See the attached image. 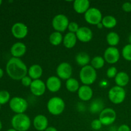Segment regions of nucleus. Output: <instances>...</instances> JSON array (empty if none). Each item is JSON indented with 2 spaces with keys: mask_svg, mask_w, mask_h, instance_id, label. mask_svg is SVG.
<instances>
[{
  "mask_svg": "<svg viewBox=\"0 0 131 131\" xmlns=\"http://www.w3.org/2000/svg\"><path fill=\"white\" fill-rule=\"evenodd\" d=\"M69 23L70 22L67 17L62 14L56 15L52 20V28L55 31L60 33H63L68 29Z\"/></svg>",
  "mask_w": 131,
  "mask_h": 131,
  "instance_id": "nucleus-7",
  "label": "nucleus"
},
{
  "mask_svg": "<svg viewBox=\"0 0 131 131\" xmlns=\"http://www.w3.org/2000/svg\"><path fill=\"white\" fill-rule=\"evenodd\" d=\"M101 23L104 28H107V29H112L115 28L117 24V20L115 17L109 15L103 17Z\"/></svg>",
  "mask_w": 131,
  "mask_h": 131,
  "instance_id": "nucleus-25",
  "label": "nucleus"
},
{
  "mask_svg": "<svg viewBox=\"0 0 131 131\" xmlns=\"http://www.w3.org/2000/svg\"><path fill=\"white\" fill-rule=\"evenodd\" d=\"M99 119L101 122L102 125H111L116 121V113L113 109L106 107L99 114Z\"/></svg>",
  "mask_w": 131,
  "mask_h": 131,
  "instance_id": "nucleus-9",
  "label": "nucleus"
},
{
  "mask_svg": "<svg viewBox=\"0 0 131 131\" xmlns=\"http://www.w3.org/2000/svg\"><path fill=\"white\" fill-rule=\"evenodd\" d=\"M2 3H3V1H1V0H0V6H1V4H2Z\"/></svg>",
  "mask_w": 131,
  "mask_h": 131,
  "instance_id": "nucleus-44",
  "label": "nucleus"
},
{
  "mask_svg": "<svg viewBox=\"0 0 131 131\" xmlns=\"http://www.w3.org/2000/svg\"><path fill=\"white\" fill-rule=\"evenodd\" d=\"M10 110L15 114L24 113L28 107V103L25 99L20 97H14L9 102Z\"/></svg>",
  "mask_w": 131,
  "mask_h": 131,
  "instance_id": "nucleus-6",
  "label": "nucleus"
},
{
  "mask_svg": "<svg viewBox=\"0 0 131 131\" xmlns=\"http://www.w3.org/2000/svg\"><path fill=\"white\" fill-rule=\"evenodd\" d=\"M122 10L125 12H131V3L130 2H125L122 5Z\"/></svg>",
  "mask_w": 131,
  "mask_h": 131,
  "instance_id": "nucleus-36",
  "label": "nucleus"
},
{
  "mask_svg": "<svg viewBox=\"0 0 131 131\" xmlns=\"http://www.w3.org/2000/svg\"><path fill=\"white\" fill-rule=\"evenodd\" d=\"M44 131H58V130L56 129V128L54 127L49 126Z\"/></svg>",
  "mask_w": 131,
  "mask_h": 131,
  "instance_id": "nucleus-38",
  "label": "nucleus"
},
{
  "mask_svg": "<svg viewBox=\"0 0 131 131\" xmlns=\"http://www.w3.org/2000/svg\"><path fill=\"white\" fill-rule=\"evenodd\" d=\"M29 88L32 94L36 97H40L43 95L47 89L46 83L41 79L33 80Z\"/></svg>",
  "mask_w": 131,
  "mask_h": 131,
  "instance_id": "nucleus-13",
  "label": "nucleus"
},
{
  "mask_svg": "<svg viewBox=\"0 0 131 131\" xmlns=\"http://www.w3.org/2000/svg\"><path fill=\"white\" fill-rule=\"evenodd\" d=\"M56 72L57 76L60 79L67 81L70 79L72 75V67L69 63L62 62L57 67Z\"/></svg>",
  "mask_w": 131,
  "mask_h": 131,
  "instance_id": "nucleus-10",
  "label": "nucleus"
},
{
  "mask_svg": "<svg viewBox=\"0 0 131 131\" xmlns=\"http://www.w3.org/2000/svg\"><path fill=\"white\" fill-rule=\"evenodd\" d=\"M97 27L99 28V29H102V28H104V26H103V25H102V23H99V24L97 25Z\"/></svg>",
  "mask_w": 131,
  "mask_h": 131,
  "instance_id": "nucleus-40",
  "label": "nucleus"
},
{
  "mask_svg": "<svg viewBox=\"0 0 131 131\" xmlns=\"http://www.w3.org/2000/svg\"><path fill=\"white\" fill-rule=\"evenodd\" d=\"M122 54L125 60L129 61H131V44L128 43L123 47Z\"/></svg>",
  "mask_w": 131,
  "mask_h": 131,
  "instance_id": "nucleus-31",
  "label": "nucleus"
},
{
  "mask_svg": "<svg viewBox=\"0 0 131 131\" xmlns=\"http://www.w3.org/2000/svg\"><path fill=\"white\" fill-rule=\"evenodd\" d=\"M120 38L117 33L114 31H111L106 36V42L110 47H115L119 43Z\"/></svg>",
  "mask_w": 131,
  "mask_h": 131,
  "instance_id": "nucleus-27",
  "label": "nucleus"
},
{
  "mask_svg": "<svg viewBox=\"0 0 131 131\" xmlns=\"http://www.w3.org/2000/svg\"><path fill=\"white\" fill-rule=\"evenodd\" d=\"M65 86L67 90L71 93H75L78 92V90L80 88L79 83L76 79L73 78H70L67 79L65 83Z\"/></svg>",
  "mask_w": 131,
  "mask_h": 131,
  "instance_id": "nucleus-26",
  "label": "nucleus"
},
{
  "mask_svg": "<svg viewBox=\"0 0 131 131\" xmlns=\"http://www.w3.org/2000/svg\"><path fill=\"white\" fill-rule=\"evenodd\" d=\"M26 46L24 43L17 42L14 43L10 48V53L14 58H20L26 52Z\"/></svg>",
  "mask_w": 131,
  "mask_h": 131,
  "instance_id": "nucleus-17",
  "label": "nucleus"
},
{
  "mask_svg": "<svg viewBox=\"0 0 131 131\" xmlns=\"http://www.w3.org/2000/svg\"><path fill=\"white\" fill-rule=\"evenodd\" d=\"M47 109L51 115L58 116L65 110V102L61 97H53L50 99L47 102Z\"/></svg>",
  "mask_w": 131,
  "mask_h": 131,
  "instance_id": "nucleus-4",
  "label": "nucleus"
},
{
  "mask_svg": "<svg viewBox=\"0 0 131 131\" xmlns=\"http://www.w3.org/2000/svg\"><path fill=\"white\" fill-rule=\"evenodd\" d=\"M63 37L61 33L58 31H54L50 35L49 37V41L50 43L54 46H58L61 44V43H63Z\"/></svg>",
  "mask_w": 131,
  "mask_h": 131,
  "instance_id": "nucleus-28",
  "label": "nucleus"
},
{
  "mask_svg": "<svg viewBox=\"0 0 131 131\" xmlns=\"http://www.w3.org/2000/svg\"><path fill=\"white\" fill-rule=\"evenodd\" d=\"M75 62L78 65L82 67H85L88 65L90 62H91L90 56L87 52H80L78 53L75 58Z\"/></svg>",
  "mask_w": 131,
  "mask_h": 131,
  "instance_id": "nucleus-24",
  "label": "nucleus"
},
{
  "mask_svg": "<svg viewBox=\"0 0 131 131\" xmlns=\"http://www.w3.org/2000/svg\"><path fill=\"white\" fill-rule=\"evenodd\" d=\"M104 109V104L101 99H96L93 100L90 104L89 110L91 113H101V111Z\"/></svg>",
  "mask_w": 131,
  "mask_h": 131,
  "instance_id": "nucleus-23",
  "label": "nucleus"
},
{
  "mask_svg": "<svg viewBox=\"0 0 131 131\" xmlns=\"http://www.w3.org/2000/svg\"><path fill=\"white\" fill-rule=\"evenodd\" d=\"M116 131H131L129 125L126 124H122L118 127Z\"/></svg>",
  "mask_w": 131,
  "mask_h": 131,
  "instance_id": "nucleus-37",
  "label": "nucleus"
},
{
  "mask_svg": "<svg viewBox=\"0 0 131 131\" xmlns=\"http://www.w3.org/2000/svg\"><path fill=\"white\" fill-rule=\"evenodd\" d=\"M2 127H3L2 122H1V120H0V131H1V129H2Z\"/></svg>",
  "mask_w": 131,
  "mask_h": 131,
  "instance_id": "nucleus-43",
  "label": "nucleus"
},
{
  "mask_svg": "<svg viewBox=\"0 0 131 131\" xmlns=\"http://www.w3.org/2000/svg\"><path fill=\"white\" fill-rule=\"evenodd\" d=\"M80 27L79 26V24H78L75 22H70L69 24V26H68V30L69 32L72 33H76V32L78 31V29H79Z\"/></svg>",
  "mask_w": 131,
  "mask_h": 131,
  "instance_id": "nucleus-33",
  "label": "nucleus"
},
{
  "mask_svg": "<svg viewBox=\"0 0 131 131\" xmlns=\"http://www.w3.org/2000/svg\"><path fill=\"white\" fill-rule=\"evenodd\" d=\"M118 70L115 67H111L109 68L106 72V75L108 78L112 79V78H115L116 75L118 74Z\"/></svg>",
  "mask_w": 131,
  "mask_h": 131,
  "instance_id": "nucleus-32",
  "label": "nucleus"
},
{
  "mask_svg": "<svg viewBox=\"0 0 131 131\" xmlns=\"http://www.w3.org/2000/svg\"><path fill=\"white\" fill-rule=\"evenodd\" d=\"M28 69L20 58H11L6 65V72L11 79L15 81L21 80L28 75Z\"/></svg>",
  "mask_w": 131,
  "mask_h": 131,
  "instance_id": "nucleus-1",
  "label": "nucleus"
},
{
  "mask_svg": "<svg viewBox=\"0 0 131 131\" xmlns=\"http://www.w3.org/2000/svg\"><path fill=\"white\" fill-rule=\"evenodd\" d=\"M78 40L83 43H87L92 40L93 38V32L90 28L86 26H82L79 28L75 33Z\"/></svg>",
  "mask_w": 131,
  "mask_h": 131,
  "instance_id": "nucleus-14",
  "label": "nucleus"
},
{
  "mask_svg": "<svg viewBox=\"0 0 131 131\" xmlns=\"http://www.w3.org/2000/svg\"><path fill=\"white\" fill-rule=\"evenodd\" d=\"M3 75H4L3 70V69L0 67V79H1V78L3 77Z\"/></svg>",
  "mask_w": 131,
  "mask_h": 131,
  "instance_id": "nucleus-39",
  "label": "nucleus"
},
{
  "mask_svg": "<svg viewBox=\"0 0 131 131\" xmlns=\"http://www.w3.org/2000/svg\"><path fill=\"white\" fill-rule=\"evenodd\" d=\"M6 131H17V130H15V129H13V128H12V129H8V130H6Z\"/></svg>",
  "mask_w": 131,
  "mask_h": 131,
  "instance_id": "nucleus-42",
  "label": "nucleus"
},
{
  "mask_svg": "<svg viewBox=\"0 0 131 131\" xmlns=\"http://www.w3.org/2000/svg\"><path fill=\"white\" fill-rule=\"evenodd\" d=\"M96 70L91 65H86L81 68L79 72V79L83 85L90 86L97 80Z\"/></svg>",
  "mask_w": 131,
  "mask_h": 131,
  "instance_id": "nucleus-3",
  "label": "nucleus"
},
{
  "mask_svg": "<svg viewBox=\"0 0 131 131\" xmlns=\"http://www.w3.org/2000/svg\"><path fill=\"white\" fill-rule=\"evenodd\" d=\"M126 97V92L122 87L115 86L110 88L108 92V98L114 104H120Z\"/></svg>",
  "mask_w": 131,
  "mask_h": 131,
  "instance_id": "nucleus-5",
  "label": "nucleus"
},
{
  "mask_svg": "<svg viewBox=\"0 0 131 131\" xmlns=\"http://www.w3.org/2000/svg\"><path fill=\"white\" fill-rule=\"evenodd\" d=\"M90 6V2L88 0H75L73 3L74 11L79 14H85Z\"/></svg>",
  "mask_w": 131,
  "mask_h": 131,
  "instance_id": "nucleus-19",
  "label": "nucleus"
},
{
  "mask_svg": "<svg viewBox=\"0 0 131 131\" xmlns=\"http://www.w3.org/2000/svg\"><path fill=\"white\" fill-rule=\"evenodd\" d=\"M84 20L87 23L92 25L97 26L102 20V14L99 9L95 7L90 8L84 14Z\"/></svg>",
  "mask_w": 131,
  "mask_h": 131,
  "instance_id": "nucleus-8",
  "label": "nucleus"
},
{
  "mask_svg": "<svg viewBox=\"0 0 131 131\" xmlns=\"http://www.w3.org/2000/svg\"><path fill=\"white\" fill-rule=\"evenodd\" d=\"M1 105H0V110H1Z\"/></svg>",
  "mask_w": 131,
  "mask_h": 131,
  "instance_id": "nucleus-45",
  "label": "nucleus"
},
{
  "mask_svg": "<svg viewBox=\"0 0 131 131\" xmlns=\"http://www.w3.org/2000/svg\"><path fill=\"white\" fill-rule=\"evenodd\" d=\"M78 95L79 99L82 101H89L92 99L93 95V92L90 86L83 85L81 86L78 91Z\"/></svg>",
  "mask_w": 131,
  "mask_h": 131,
  "instance_id": "nucleus-18",
  "label": "nucleus"
},
{
  "mask_svg": "<svg viewBox=\"0 0 131 131\" xmlns=\"http://www.w3.org/2000/svg\"><path fill=\"white\" fill-rule=\"evenodd\" d=\"M129 80L130 79H129V76L127 73L124 71L118 72L117 75L115 78V81L116 86L122 87V88L127 85Z\"/></svg>",
  "mask_w": 131,
  "mask_h": 131,
  "instance_id": "nucleus-22",
  "label": "nucleus"
},
{
  "mask_svg": "<svg viewBox=\"0 0 131 131\" xmlns=\"http://www.w3.org/2000/svg\"><path fill=\"white\" fill-rule=\"evenodd\" d=\"M12 35L17 39H23L28 34V28L23 23H16L12 26L11 29Z\"/></svg>",
  "mask_w": 131,
  "mask_h": 131,
  "instance_id": "nucleus-12",
  "label": "nucleus"
},
{
  "mask_svg": "<svg viewBox=\"0 0 131 131\" xmlns=\"http://www.w3.org/2000/svg\"><path fill=\"white\" fill-rule=\"evenodd\" d=\"M130 3H131V1H130Z\"/></svg>",
  "mask_w": 131,
  "mask_h": 131,
  "instance_id": "nucleus-46",
  "label": "nucleus"
},
{
  "mask_svg": "<svg viewBox=\"0 0 131 131\" xmlns=\"http://www.w3.org/2000/svg\"><path fill=\"white\" fill-rule=\"evenodd\" d=\"M102 124L99 119H95L91 122V127L95 130H99L102 128Z\"/></svg>",
  "mask_w": 131,
  "mask_h": 131,
  "instance_id": "nucleus-34",
  "label": "nucleus"
},
{
  "mask_svg": "<svg viewBox=\"0 0 131 131\" xmlns=\"http://www.w3.org/2000/svg\"><path fill=\"white\" fill-rule=\"evenodd\" d=\"M77 41L78 38L75 33L68 32L63 37V44L67 49H72L76 45Z\"/></svg>",
  "mask_w": 131,
  "mask_h": 131,
  "instance_id": "nucleus-21",
  "label": "nucleus"
},
{
  "mask_svg": "<svg viewBox=\"0 0 131 131\" xmlns=\"http://www.w3.org/2000/svg\"><path fill=\"white\" fill-rule=\"evenodd\" d=\"M10 94L8 91L1 90L0 91V105H5L10 102Z\"/></svg>",
  "mask_w": 131,
  "mask_h": 131,
  "instance_id": "nucleus-30",
  "label": "nucleus"
},
{
  "mask_svg": "<svg viewBox=\"0 0 131 131\" xmlns=\"http://www.w3.org/2000/svg\"><path fill=\"white\" fill-rule=\"evenodd\" d=\"M46 88L52 93L58 92L61 88V79L58 76L52 75L47 78L46 82Z\"/></svg>",
  "mask_w": 131,
  "mask_h": 131,
  "instance_id": "nucleus-15",
  "label": "nucleus"
},
{
  "mask_svg": "<svg viewBox=\"0 0 131 131\" xmlns=\"http://www.w3.org/2000/svg\"><path fill=\"white\" fill-rule=\"evenodd\" d=\"M43 74V69L38 64H33L29 67L28 70V75L33 80L40 79Z\"/></svg>",
  "mask_w": 131,
  "mask_h": 131,
  "instance_id": "nucleus-20",
  "label": "nucleus"
},
{
  "mask_svg": "<svg viewBox=\"0 0 131 131\" xmlns=\"http://www.w3.org/2000/svg\"><path fill=\"white\" fill-rule=\"evenodd\" d=\"M120 53L116 47H108L104 51V58L109 64H115L119 61Z\"/></svg>",
  "mask_w": 131,
  "mask_h": 131,
  "instance_id": "nucleus-11",
  "label": "nucleus"
},
{
  "mask_svg": "<svg viewBox=\"0 0 131 131\" xmlns=\"http://www.w3.org/2000/svg\"><path fill=\"white\" fill-rule=\"evenodd\" d=\"M128 40H129V43H130V44H131V34L129 35V38H128Z\"/></svg>",
  "mask_w": 131,
  "mask_h": 131,
  "instance_id": "nucleus-41",
  "label": "nucleus"
},
{
  "mask_svg": "<svg viewBox=\"0 0 131 131\" xmlns=\"http://www.w3.org/2000/svg\"><path fill=\"white\" fill-rule=\"evenodd\" d=\"M11 124L13 129L17 131H28L31 125V119L25 113L15 114L12 117Z\"/></svg>",
  "mask_w": 131,
  "mask_h": 131,
  "instance_id": "nucleus-2",
  "label": "nucleus"
},
{
  "mask_svg": "<svg viewBox=\"0 0 131 131\" xmlns=\"http://www.w3.org/2000/svg\"><path fill=\"white\" fill-rule=\"evenodd\" d=\"M20 81H21L22 84L25 87H29L31 84L32 82H33V79L29 78L28 75L24 77Z\"/></svg>",
  "mask_w": 131,
  "mask_h": 131,
  "instance_id": "nucleus-35",
  "label": "nucleus"
},
{
  "mask_svg": "<svg viewBox=\"0 0 131 131\" xmlns=\"http://www.w3.org/2000/svg\"><path fill=\"white\" fill-rule=\"evenodd\" d=\"M33 125L37 130L44 131L49 127L48 119L45 115H38L33 119Z\"/></svg>",
  "mask_w": 131,
  "mask_h": 131,
  "instance_id": "nucleus-16",
  "label": "nucleus"
},
{
  "mask_svg": "<svg viewBox=\"0 0 131 131\" xmlns=\"http://www.w3.org/2000/svg\"><path fill=\"white\" fill-rule=\"evenodd\" d=\"M105 61L104 57L101 56H97L93 57L91 60V66L94 68L95 70H99V69H102L104 67L105 65Z\"/></svg>",
  "mask_w": 131,
  "mask_h": 131,
  "instance_id": "nucleus-29",
  "label": "nucleus"
}]
</instances>
